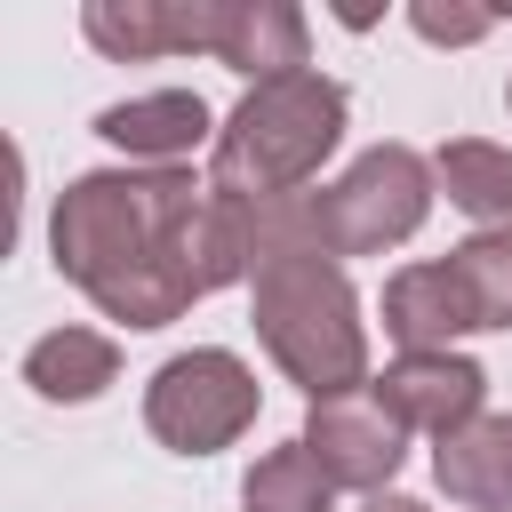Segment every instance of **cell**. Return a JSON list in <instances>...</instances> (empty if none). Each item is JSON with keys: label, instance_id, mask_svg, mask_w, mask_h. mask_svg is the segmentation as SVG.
Returning <instances> with one entry per match:
<instances>
[{"label": "cell", "instance_id": "6da1fadb", "mask_svg": "<svg viewBox=\"0 0 512 512\" xmlns=\"http://www.w3.org/2000/svg\"><path fill=\"white\" fill-rule=\"evenodd\" d=\"M48 256L104 320L168 328L256 272V208L192 184V168H88L56 192Z\"/></svg>", "mask_w": 512, "mask_h": 512}, {"label": "cell", "instance_id": "7a4b0ae2", "mask_svg": "<svg viewBox=\"0 0 512 512\" xmlns=\"http://www.w3.org/2000/svg\"><path fill=\"white\" fill-rule=\"evenodd\" d=\"M256 344L272 352V368L288 384H304V400H336L368 384V328H360V296L344 280V264L312 240L304 200H272L256 208Z\"/></svg>", "mask_w": 512, "mask_h": 512}, {"label": "cell", "instance_id": "3957f363", "mask_svg": "<svg viewBox=\"0 0 512 512\" xmlns=\"http://www.w3.org/2000/svg\"><path fill=\"white\" fill-rule=\"evenodd\" d=\"M336 144H344V80H328L320 64L256 80L208 144V192L248 200V208L296 200Z\"/></svg>", "mask_w": 512, "mask_h": 512}, {"label": "cell", "instance_id": "277c9868", "mask_svg": "<svg viewBox=\"0 0 512 512\" xmlns=\"http://www.w3.org/2000/svg\"><path fill=\"white\" fill-rule=\"evenodd\" d=\"M432 192H440V176H432V160H424L416 144H368L336 184L296 192V200H304L312 240L344 264V256H384V248H400V240L432 216Z\"/></svg>", "mask_w": 512, "mask_h": 512}, {"label": "cell", "instance_id": "5b68a950", "mask_svg": "<svg viewBox=\"0 0 512 512\" xmlns=\"http://www.w3.org/2000/svg\"><path fill=\"white\" fill-rule=\"evenodd\" d=\"M248 424H256V376L224 344H192V352L160 360L144 384V432L168 456H216Z\"/></svg>", "mask_w": 512, "mask_h": 512}, {"label": "cell", "instance_id": "8992f818", "mask_svg": "<svg viewBox=\"0 0 512 512\" xmlns=\"http://www.w3.org/2000/svg\"><path fill=\"white\" fill-rule=\"evenodd\" d=\"M304 448H312V464H320L336 488L392 496V472H400V456H408V424L376 400V384H360V392L312 400V416H304Z\"/></svg>", "mask_w": 512, "mask_h": 512}, {"label": "cell", "instance_id": "52a82bcc", "mask_svg": "<svg viewBox=\"0 0 512 512\" xmlns=\"http://www.w3.org/2000/svg\"><path fill=\"white\" fill-rule=\"evenodd\" d=\"M224 16H232V0H88L80 32L112 64H144V56H184V48L216 56Z\"/></svg>", "mask_w": 512, "mask_h": 512}, {"label": "cell", "instance_id": "ba28073f", "mask_svg": "<svg viewBox=\"0 0 512 512\" xmlns=\"http://www.w3.org/2000/svg\"><path fill=\"white\" fill-rule=\"evenodd\" d=\"M376 400H384L408 432L448 440V432H464L472 416H488V408H480V400H488V376H480V360H464V352H400V360L376 376Z\"/></svg>", "mask_w": 512, "mask_h": 512}, {"label": "cell", "instance_id": "9c48e42d", "mask_svg": "<svg viewBox=\"0 0 512 512\" xmlns=\"http://www.w3.org/2000/svg\"><path fill=\"white\" fill-rule=\"evenodd\" d=\"M96 136L112 152H128L136 168H176L184 152L216 144V120L192 88H152V96H128V104H104L96 112Z\"/></svg>", "mask_w": 512, "mask_h": 512}, {"label": "cell", "instance_id": "30bf717a", "mask_svg": "<svg viewBox=\"0 0 512 512\" xmlns=\"http://www.w3.org/2000/svg\"><path fill=\"white\" fill-rule=\"evenodd\" d=\"M432 480L464 512H512V416H472L432 448Z\"/></svg>", "mask_w": 512, "mask_h": 512}, {"label": "cell", "instance_id": "8fae6325", "mask_svg": "<svg viewBox=\"0 0 512 512\" xmlns=\"http://www.w3.org/2000/svg\"><path fill=\"white\" fill-rule=\"evenodd\" d=\"M432 176L448 192V208H464L480 232H512V152L488 136H456L432 152Z\"/></svg>", "mask_w": 512, "mask_h": 512}, {"label": "cell", "instance_id": "7c38bea8", "mask_svg": "<svg viewBox=\"0 0 512 512\" xmlns=\"http://www.w3.org/2000/svg\"><path fill=\"white\" fill-rule=\"evenodd\" d=\"M112 376H120V344L96 336V328H56V336H40V344L24 352V384H32L40 400H64V408L96 400Z\"/></svg>", "mask_w": 512, "mask_h": 512}, {"label": "cell", "instance_id": "4fadbf2b", "mask_svg": "<svg viewBox=\"0 0 512 512\" xmlns=\"http://www.w3.org/2000/svg\"><path fill=\"white\" fill-rule=\"evenodd\" d=\"M440 264H448V288H456L472 336L480 328H512V232H472Z\"/></svg>", "mask_w": 512, "mask_h": 512}, {"label": "cell", "instance_id": "5bb4252c", "mask_svg": "<svg viewBox=\"0 0 512 512\" xmlns=\"http://www.w3.org/2000/svg\"><path fill=\"white\" fill-rule=\"evenodd\" d=\"M240 504H248V512H328V504H336V480L312 464L304 440H288V448H272V456L248 464Z\"/></svg>", "mask_w": 512, "mask_h": 512}, {"label": "cell", "instance_id": "9a60e30c", "mask_svg": "<svg viewBox=\"0 0 512 512\" xmlns=\"http://www.w3.org/2000/svg\"><path fill=\"white\" fill-rule=\"evenodd\" d=\"M408 24H416L424 40H440V48H464V40H488V32H496L488 8H432V0H416Z\"/></svg>", "mask_w": 512, "mask_h": 512}, {"label": "cell", "instance_id": "2e32d148", "mask_svg": "<svg viewBox=\"0 0 512 512\" xmlns=\"http://www.w3.org/2000/svg\"><path fill=\"white\" fill-rule=\"evenodd\" d=\"M368 512H424L416 496H368Z\"/></svg>", "mask_w": 512, "mask_h": 512}, {"label": "cell", "instance_id": "e0dca14e", "mask_svg": "<svg viewBox=\"0 0 512 512\" xmlns=\"http://www.w3.org/2000/svg\"><path fill=\"white\" fill-rule=\"evenodd\" d=\"M504 104H512V88H504Z\"/></svg>", "mask_w": 512, "mask_h": 512}]
</instances>
